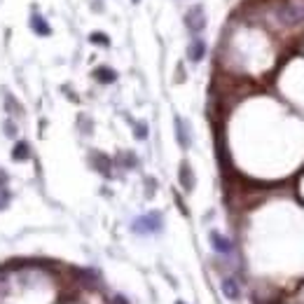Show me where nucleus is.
<instances>
[{"label": "nucleus", "mask_w": 304, "mask_h": 304, "mask_svg": "<svg viewBox=\"0 0 304 304\" xmlns=\"http://www.w3.org/2000/svg\"><path fill=\"white\" fill-rule=\"evenodd\" d=\"M159 229H161V215L157 211L138 218L134 223V232H138V234H152V232H159Z\"/></svg>", "instance_id": "f257e3e1"}, {"label": "nucleus", "mask_w": 304, "mask_h": 304, "mask_svg": "<svg viewBox=\"0 0 304 304\" xmlns=\"http://www.w3.org/2000/svg\"><path fill=\"white\" fill-rule=\"evenodd\" d=\"M276 17L283 21V24H300L304 21V5H283V7L276 9Z\"/></svg>", "instance_id": "f03ea898"}, {"label": "nucleus", "mask_w": 304, "mask_h": 304, "mask_svg": "<svg viewBox=\"0 0 304 304\" xmlns=\"http://www.w3.org/2000/svg\"><path fill=\"white\" fill-rule=\"evenodd\" d=\"M185 26L192 31V33H197L201 28L206 26V14L201 7H192L188 9V14H185Z\"/></svg>", "instance_id": "7ed1b4c3"}, {"label": "nucleus", "mask_w": 304, "mask_h": 304, "mask_svg": "<svg viewBox=\"0 0 304 304\" xmlns=\"http://www.w3.org/2000/svg\"><path fill=\"white\" fill-rule=\"evenodd\" d=\"M176 138H178L180 148H190L192 138H190V126L185 124L183 117H176Z\"/></svg>", "instance_id": "20e7f679"}, {"label": "nucleus", "mask_w": 304, "mask_h": 304, "mask_svg": "<svg viewBox=\"0 0 304 304\" xmlns=\"http://www.w3.org/2000/svg\"><path fill=\"white\" fill-rule=\"evenodd\" d=\"M211 246H213V251L223 253V255L232 253V241L227 236H223L220 232H211Z\"/></svg>", "instance_id": "39448f33"}, {"label": "nucleus", "mask_w": 304, "mask_h": 304, "mask_svg": "<svg viewBox=\"0 0 304 304\" xmlns=\"http://www.w3.org/2000/svg\"><path fill=\"white\" fill-rule=\"evenodd\" d=\"M180 185H183L185 192H192V190H194V176H192V169H190L188 161L180 164Z\"/></svg>", "instance_id": "423d86ee"}, {"label": "nucleus", "mask_w": 304, "mask_h": 304, "mask_svg": "<svg viewBox=\"0 0 304 304\" xmlns=\"http://www.w3.org/2000/svg\"><path fill=\"white\" fill-rule=\"evenodd\" d=\"M204 54H206V45H204V40H194L192 45L188 47V59L190 61H201L204 59Z\"/></svg>", "instance_id": "0eeeda50"}, {"label": "nucleus", "mask_w": 304, "mask_h": 304, "mask_svg": "<svg viewBox=\"0 0 304 304\" xmlns=\"http://www.w3.org/2000/svg\"><path fill=\"white\" fill-rule=\"evenodd\" d=\"M223 293L227 300H239V295H241V290H239V286H236V281L234 278H223Z\"/></svg>", "instance_id": "6e6552de"}, {"label": "nucleus", "mask_w": 304, "mask_h": 304, "mask_svg": "<svg viewBox=\"0 0 304 304\" xmlns=\"http://www.w3.org/2000/svg\"><path fill=\"white\" fill-rule=\"evenodd\" d=\"M94 77L99 82H103V84H110V82L117 80V73L113 71V68H108V66H101V68L94 71Z\"/></svg>", "instance_id": "1a4fd4ad"}, {"label": "nucleus", "mask_w": 304, "mask_h": 304, "mask_svg": "<svg viewBox=\"0 0 304 304\" xmlns=\"http://www.w3.org/2000/svg\"><path fill=\"white\" fill-rule=\"evenodd\" d=\"M31 26H33V31H36L38 36H49V33H52L49 24H47L40 14H33V17H31Z\"/></svg>", "instance_id": "9d476101"}, {"label": "nucleus", "mask_w": 304, "mask_h": 304, "mask_svg": "<svg viewBox=\"0 0 304 304\" xmlns=\"http://www.w3.org/2000/svg\"><path fill=\"white\" fill-rule=\"evenodd\" d=\"M12 157L17 161H26L28 157H31V148H28L26 141H19L17 145H14V150H12Z\"/></svg>", "instance_id": "9b49d317"}, {"label": "nucleus", "mask_w": 304, "mask_h": 304, "mask_svg": "<svg viewBox=\"0 0 304 304\" xmlns=\"http://www.w3.org/2000/svg\"><path fill=\"white\" fill-rule=\"evenodd\" d=\"M96 169L103 171L106 176H110V161H108L103 154H96Z\"/></svg>", "instance_id": "f8f14e48"}, {"label": "nucleus", "mask_w": 304, "mask_h": 304, "mask_svg": "<svg viewBox=\"0 0 304 304\" xmlns=\"http://www.w3.org/2000/svg\"><path fill=\"white\" fill-rule=\"evenodd\" d=\"M89 40H91V42H96V45H103V47L110 45V38L103 36V33H91Z\"/></svg>", "instance_id": "ddd939ff"}, {"label": "nucleus", "mask_w": 304, "mask_h": 304, "mask_svg": "<svg viewBox=\"0 0 304 304\" xmlns=\"http://www.w3.org/2000/svg\"><path fill=\"white\" fill-rule=\"evenodd\" d=\"M136 138H148V124H136Z\"/></svg>", "instance_id": "4468645a"}, {"label": "nucleus", "mask_w": 304, "mask_h": 304, "mask_svg": "<svg viewBox=\"0 0 304 304\" xmlns=\"http://www.w3.org/2000/svg\"><path fill=\"white\" fill-rule=\"evenodd\" d=\"M5 136H12V138H14V136H17V126H14V122H5Z\"/></svg>", "instance_id": "2eb2a0df"}, {"label": "nucleus", "mask_w": 304, "mask_h": 304, "mask_svg": "<svg viewBox=\"0 0 304 304\" xmlns=\"http://www.w3.org/2000/svg\"><path fill=\"white\" fill-rule=\"evenodd\" d=\"M5 185H7V173H5V171L0 169V190L5 188Z\"/></svg>", "instance_id": "dca6fc26"}, {"label": "nucleus", "mask_w": 304, "mask_h": 304, "mask_svg": "<svg viewBox=\"0 0 304 304\" xmlns=\"http://www.w3.org/2000/svg\"><path fill=\"white\" fill-rule=\"evenodd\" d=\"M176 304H185V302H176Z\"/></svg>", "instance_id": "f3484780"}, {"label": "nucleus", "mask_w": 304, "mask_h": 304, "mask_svg": "<svg viewBox=\"0 0 304 304\" xmlns=\"http://www.w3.org/2000/svg\"><path fill=\"white\" fill-rule=\"evenodd\" d=\"M134 2H138V0H134Z\"/></svg>", "instance_id": "a211bd4d"}]
</instances>
